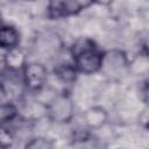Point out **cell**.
Wrapping results in <instances>:
<instances>
[{
    "mask_svg": "<svg viewBox=\"0 0 149 149\" xmlns=\"http://www.w3.org/2000/svg\"><path fill=\"white\" fill-rule=\"evenodd\" d=\"M71 54L72 64L78 73L92 74L100 71L104 51L94 47L91 41L85 40L84 42H78L72 48Z\"/></svg>",
    "mask_w": 149,
    "mask_h": 149,
    "instance_id": "cell-1",
    "label": "cell"
},
{
    "mask_svg": "<svg viewBox=\"0 0 149 149\" xmlns=\"http://www.w3.org/2000/svg\"><path fill=\"white\" fill-rule=\"evenodd\" d=\"M45 114L54 122L68 123L73 118L74 105L68 94H55L45 105Z\"/></svg>",
    "mask_w": 149,
    "mask_h": 149,
    "instance_id": "cell-2",
    "label": "cell"
},
{
    "mask_svg": "<svg viewBox=\"0 0 149 149\" xmlns=\"http://www.w3.org/2000/svg\"><path fill=\"white\" fill-rule=\"evenodd\" d=\"M93 0H49L48 16L57 20L78 14L85 8H88Z\"/></svg>",
    "mask_w": 149,
    "mask_h": 149,
    "instance_id": "cell-3",
    "label": "cell"
},
{
    "mask_svg": "<svg viewBox=\"0 0 149 149\" xmlns=\"http://www.w3.org/2000/svg\"><path fill=\"white\" fill-rule=\"evenodd\" d=\"M48 79V70L42 63L30 62L22 69V80L23 84L34 92H37L45 86Z\"/></svg>",
    "mask_w": 149,
    "mask_h": 149,
    "instance_id": "cell-4",
    "label": "cell"
},
{
    "mask_svg": "<svg viewBox=\"0 0 149 149\" xmlns=\"http://www.w3.org/2000/svg\"><path fill=\"white\" fill-rule=\"evenodd\" d=\"M129 66V61L127 55L122 50L113 49L104 51L102 64L100 71H104L106 74H120L126 68Z\"/></svg>",
    "mask_w": 149,
    "mask_h": 149,
    "instance_id": "cell-5",
    "label": "cell"
},
{
    "mask_svg": "<svg viewBox=\"0 0 149 149\" xmlns=\"http://www.w3.org/2000/svg\"><path fill=\"white\" fill-rule=\"evenodd\" d=\"M6 70L9 72H22V69L27 64V56L22 49L17 47L12 48L7 50V52L3 55Z\"/></svg>",
    "mask_w": 149,
    "mask_h": 149,
    "instance_id": "cell-6",
    "label": "cell"
},
{
    "mask_svg": "<svg viewBox=\"0 0 149 149\" xmlns=\"http://www.w3.org/2000/svg\"><path fill=\"white\" fill-rule=\"evenodd\" d=\"M107 112L100 106L90 107L83 113L84 123L90 129H100L107 122Z\"/></svg>",
    "mask_w": 149,
    "mask_h": 149,
    "instance_id": "cell-7",
    "label": "cell"
},
{
    "mask_svg": "<svg viewBox=\"0 0 149 149\" xmlns=\"http://www.w3.org/2000/svg\"><path fill=\"white\" fill-rule=\"evenodd\" d=\"M20 34L17 29L13 26L2 24L0 27V48L9 50L19 45Z\"/></svg>",
    "mask_w": 149,
    "mask_h": 149,
    "instance_id": "cell-8",
    "label": "cell"
},
{
    "mask_svg": "<svg viewBox=\"0 0 149 149\" xmlns=\"http://www.w3.org/2000/svg\"><path fill=\"white\" fill-rule=\"evenodd\" d=\"M77 73L78 72L76 71L73 64H69V63L59 64L55 69L56 77L63 83H72V81H74L76 77H77Z\"/></svg>",
    "mask_w": 149,
    "mask_h": 149,
    "instance_id": "cell-9",
    "label": "cell"
},
{
    "mask_svg": "<svg viewBox=\"0 0 149 149\" xmlns=\"http://www.w3.org/2000/svg\"><path fill=\"white\" fill-rule=\"evenodd\" d=\"M17 114V108L12 102L0 101V123L13 120Z\"/></svg>",
    "mask_w": 149,
    "mask_h": 149,
    "instance_id": "cell-10",
    "label": "cell"
},
{
    "mask_svg": "<svg viewBox=\"0 0 149 149\" xmlns=\"http://www.w3.org/2000/svg\"><path fill=\"white\" fill-rule=\"evenodd\" d=\"M14 142L13 133L0 123V148H8Z\"/></svg>",
    "mask_w": 149,
    "mask_h": 149,
    "instance_id": "cell-11",
    "label": "cell"
},
{
    "mask_svg": "<svg viewBox=\"0 0 149 149\" xmlns=\"http://www.w3.org/2000/svg\"><path fill=\"white\" fill-rule=\"evenodd\" d=\"M52 147V143L44 139V137H35V139H31L30 142H28L26 144V148H37V149H48V148H51Z\"/></svg>",
    "mask_w": 149,
    "mask_h": 149,
    "instance_id": "cell-12",
    "label": "cell"
},
{
    "mask_svg": "<svg viewBox=\"0 0 149 149\" xmlns=\"http://www.w3.org/2000/svg\"><path fill=\"white\" fill-rule=\"evenodd\" d=\"M114 0H93V3L100 5V6H109Z\"/></svg>",
    "mask_w": 149,
    "mask_h": 149,
    "instance_id": "cell-13",
    "label": "cell"
},
{
    "mask_svg": "<svg viewBox=\"0 0 149 149\" xmlns=\"http://www.w3.org/2000/svg\"><path fill=\"white\" fill-rule=\"evenodd\" d=\"M2 26V16H1V14H0V27Z\"/></svg>",
    "mask_w": 149,
    "mask_h": 149,
    "instance_id": "cell-14",
    "label": "cell"
},
{
    "mask_svg": "<svg viewBox=\"0 0 149 149\" xmlns=\"http://www.w3.org/2000/svg\"><path fill=\"white\" fill-rule=\"evenodd\" d=\"M28 1H33V0H28Z\"/></svg>",
    "mask_w": 149,
    "mask_h": 149,
    "instance_id": "cell-15",
    "label": "cell"
}]
</instances>
